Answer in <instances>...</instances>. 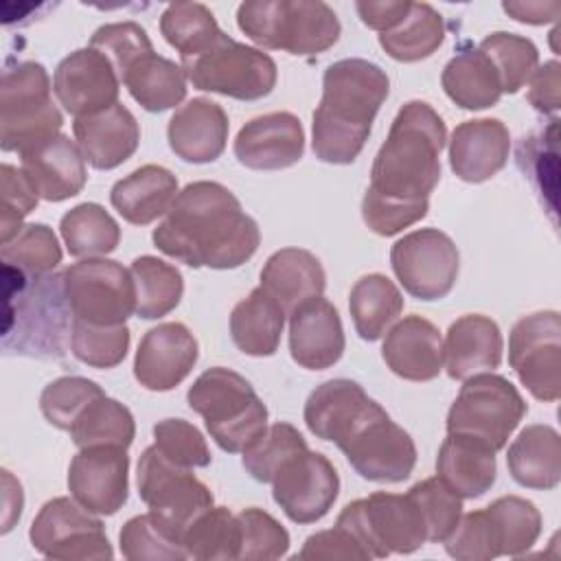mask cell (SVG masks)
Wrapping results in <instances>:
<instances>
[{
	"label": "cell",
	"instance_id": "obj_34",
	"mask_svg": "<svg viewBox=\"0 0 561 561\" xmlns=\"http://www.w3.org/2000/svg\"><path fill=\"white\" fill-rule=\"evenodd\" d=\"M373 399L353 379H329L320 383L305 403V425L320 438L335 443Z\"/></svg>",
	"mask_w": 561,
	"mask_h": 561
},
{
	"label": "cell",
	"instance_id": "obj_14",
	"mask_svg": "<svg viewBox=\"0 0 561 561\" xmlns=\"http://www.w3.org/2000/svg\"><path fill=\"white\" fill-rule=\"evenodd\" d=\"M28 539L48 559H112L114 550L103 522L75 497H53L35 515Z\"/></svg>",
	"mask_w": 561,
	"mask_h": 561
},
{
	"label": "cell",
	"instance_id": "obj_15",
	"mask_svg": "<svg viewBox=\"0 0 561 561\" xmlns=\"http://www.w3.org/2000/svg\"><path fill=\"white\" fill-rule=\"evenodd\" d=\"M390 265L410 296L440 300L456 285L460 254L449 234L438 228H421L392 245Z\"/></svg>",
	"mask_w": 561,
	"mask_h": 561
},
{
	"label": "cell",
	"instance_id": "obj_51",
	"mask_svg": "<svg viewBox=\"0 0 561 561\" xmlns=\"http://www.w3.org/2000/svg\"><path fill=\"white\" fill-rule=\"evenodd\" d=\"M103 394V388L92 379L77 375L59 377L42 390L39 410L50 425L70 432L81 412Z\"/></svg>",
	"mask_w": 561,
	"mask_h": 561
},
{
	"label": "cell",
	"instance_id": "obj_3",
	"mask_svg": "<svg viewBox=\"0 0 561 561\" xmlns=\"http://www.w3.org/2000/svg\"><path fill=\"white\" fill-rule=\"evenodd\" d=\"M388 92V75L377 64L359 57L333 61L324 70L322 99L311 123L316 158L351 164L362 153Z\"/></svg>",
	"mask_w": 561,
	"mask_h": 561
},
{
	"label": "cell",
	"instance_id": "obj_28",
	"mask_svg": "<svg viewBox=\"0 0 561 561\" xmlns=\"http://www.w3.org/2000/svg\"><path fill=\"white\" fill-rule=\"evenodd\" d=\"M504 351L502 331L482 313L460 316L449 324L443 342V366L451 379L465 381L500 366Z\"/></svg>",
	"mask_w": 561,
	"mask_h": 561
},
{
	"label": "cell",
	"instance_id": "obj_49",
	"mask_svg": "<svg viewBox=\"0 0 561 561\" xmlns=\"http://www.w3.org/2000/svg\"><path fill=\"white\" fill-rule=\"evenodd\" d=\"M72 355L92 368H114L129 351L127 324H90L72 320Z\"/></svg>",
	"mask_w": 561,
	"mask_h": 561
},
{
	"label": "cell",
	"instance_id": "obj_41",
	"mask_svg": "<svg viewBox=\"0 0 561 561\" xmlns=\"http://www.w3.org/2000/svg\"><path fill=\"white\" fill-rule=\"evenodd\" d=\"M134 436L136 423L129 408L107 394L92 401L70 427V438L79 449L96 445L127 449L134 443Z\"/></svg>",
	"mask_w": 561,
	"mask_h": 561
},
{
	"label": "cell",
	"instance_id": "obj_19",
	"mask_svg": "<svg viewBox=\"0 0 561 561\" xmlns=\"http://www.w3.org/2000/svg\"><path fill=\"white\" fill-rule=\"evenodd\" d=\"M121 79L112 61L92 46L72 50L53 75V92L59 105L75 118L118 103Z\"/></svg>",
	"mask_w": 561,
	"mask_h": 561
},
{
	"label": "cell",
	"instance_id": "obj_8",
	"mask_svg": "<svg viewBox=\"0 0 561 561\" xmlns=\"http://www.w3.org/2000/svg\"><path fill=\"white\" fill-rule=\"evenodd\" d=\"M193 88L239 101L267 96L278 79L276 61L261 48L221 35L202 53L180 59Z\"/></svg>",
	"mask_w": 561,
	"mask_h": 561
},
{
	"label": "cell",
	"instance_id": "obj_36",
	"mask_svg": "<svg viewBox=\"0 0 561 561\" xmlns=\"http://www.w3.org/2000/svg\"><path fill=\"white\" fill-rule=\"evenodd\" d=\"M186 81L184 68L158 53L142 55L121 77L131 99L147 112H164L180 105L186 96Z\"/></svg>",
	"mask_w": 561,
	"mask_h": 561
},
{
	"label": "cell",
	"instance_id": "obj_31",
	"mask_svg": "<svg viewBox=\"0 0 561 561\" xmlns=\"http://www.w3.org/2000/svg\"><path fill=\"white\" fill-rule=\"evenodd\" d=\"M178 193V178L169 169L145 164L112 186L110 202L127 224L147 226L169 213Z\"/></svg>",
	"mask_w": 561,
	"mask_h": 561
},
{
	"label": "cell",
	"instance_id": "obj_9",
	"mask_svg": "<svg viewBox=\"0 0 561 561\" xmlns=\"http://www.w3.org/2000/svg\"><path fill=\"white\" fill-rule=\"evenodd\" d=\"M348 465L370 482H403L416 465L412 436L373 399L335 440Z\"/></svg>",
	"mask_w": 561,
	"mask_h": 561
},
{
	"label": "cell",
	"instance_id": "obj_2",
	"mask_svg": "<svg viewBox=\"0 0 561 561\" xmlns=\"http://www.w3.org/2000/svg\"><path fill=\"white\" fill-rule=\"evenodd\" d=\"M151 239L162 254L188 267L232 270L254 256L261 230L228 186L199 180L178 193Z\"/></svg>",
	"mask_w": 561,
	"mask_h": 561
},
{
	"label": "cell",
	"instance_id": "obj_25",
	"mask_svg": "<svg viewBox=\"0 0 561 561\" xmlns=\"http://www.w3.org/2000/svg\"><path fill=\"white\" fill-rule=\"evenodd\" d=\"M20 162L35 193L46 202H64L79 195L88 180L85 158L66 134L22 151Z\"/></svg>",
	"mask_w": 561,
	"mask_h": 561
},
{
	"label": "cell",
	"instance_id": "obj_44",
	"mask_svg": "<svg viewBox=\"0 0 561 561\" xmlns=\"http://www.w3.org/2000/svg\"><path fill=\"white\" fill-rule=\"evenodd\" d=\"M495 526L500 550L506 557H519L535 546L541 535L539 508L519 495H502L486 506Z\"/></svg>",
	"mask_w": 561,
	"mask_h": 561
},
{
	"label": "cell",
	"instance_id": "obj_35",
	"mask_svg": "<svg viewBox=\"0 0 561 561\" xmlns=\"http://www.w3.org/2000/svg\"><path fill=\"white\" fill-rule=\"evenodd\" d=\"M283 307L261 287L239 300L230 313V337L234 346L250 357H270L278 351L283 327Z\"/></svg>",
	"mask_w": 561,
	"mask_h": 561
},
{
	"label": "cell",
	"instance_id": "obj_50",
	"mask_svg": "<svg viewBox=\"0 0 561 561\" xmlns=\"http://www.w3.org/2000/svg\"><path fill=\"white\" fill-rule=\"evenodd\" d=\"M61 245L46 224H26L20 232L2 243L0 259L7 265L20 267L28 274H48L61 263Z\"/></svg>",
	"mask_w": 561,
	"mask_h": 561
},
{
	"label": "cell",
	"instance_id": "obj_40",
	"mask_svg": "<svg viewBox=\"0 0 561 561\" xmlns=\"http://www.w3.org/2000/svg\"><path fill=\"white\" fill-rule=\"evenodd\" d=\"M59 232L66 250L77 259L105 256L114 252L121 241L116 219L94 202H83L70 208L59 221Z\"/></svg>",
	"mask_w": 561,
	"mask_h": 561
},
{
	"label": "cell",
	"instance_id": "obj_10",
	"mask_svg": "<svg viewBox=\"0 0 561 561\" xmlns=\"http://www.w3.org/2000/svg\"><path fill=\"white\" fill-rule=\"evenodd\" d=\"M335 526L348 530L368 550L370 559L410 554L427 541L421 513L408 493L375 491L355 500L342 508Z\"/></svg>",
	"mask_w": 561,
	"mask_h": 561
},
{
	"label": "cell",
	"instance_id": "obj_27",
	"mask_svg": "<svg viewBox=\"0 0 561 561\" xmlns=\"http://www.w3.org/2000/svg\"><path fill=\"white\" fill-rule=\"evenodd\" d=\"M381 357L401 379L432 381L443 370L440 331L421 316H405L386 331Z\"/></svg>",
	"mask_w": 561,
	"mask_h": 561
},
{
	"label": "cell",
	"instance_id": "obj_45",
	"mask_svg": "<svg viewBox=\"0 0 561 561\" xmlns=\"http://www.w3.org/2000/svg\"><path fill=\"white\" fill-rule=\"evenodd\" d=\"M307 440L302 438V434L291 425V423H272L267 425L241 454V462L245 467V471L259 480V482H272L276 478V473L280 471V467L307 451Z\"/></svg>",
	"mask_w": 561,
	"mask_h": 561
},
{
	"label": "cell",
	"instance_id": "obj_18",
	"mask_svg": "<svg viewBox=\"0 0 561 561\" xmlns=\"http://www.w3.org/2000/svg\"><path fill=\"white\" fill-rule=\"evenodd\" d=\"M70 495L94 515H114L127 502L129 456L123 447H83L68 467Z\"/></svg>",
	"mask_w": 561,
	"mask_h": 561
},
{
	"label": "cell",
	"instance_id": "obj_59",
	"mask_svg": "<svg viewBox=\"0 0 561 561\" xmlns=\"http://www.w3.org/2000/svg\"><path fill=\"white\" fill-rule=\"evenodd\" d=\"M412 2L410 0H359L355 2V11L359 20L379 33L390 31L397 26L403 15L410 11Z\"/></svg>",
	"mask_w": 561,
	"mask_h": 561
},
{
	"label": "cell",
	"instance_id": "obj_60",
	"mask_svg": "<svg viewBox=\"0 0 561 561\" xmlns=\"http://www.w3.org/2000/svg\"><path fill=\"white\" fill-rule=\"evenodd\" d=\"M502 9L517 22H524V24H550L559 18V11H561V4L557 0H548V2H541V0H511V2H504Z\"/></svg>",
	"mask_w": 561,
	"mask_h": 561
},
{
	"label": "cell",
	"instance_id": "obj_20",
	"mask_svg": "<svg viewBox=\"0 0 561 561\" xmlns=\"http://www.w3.org/2000/svg\"><path fill=\"white\" fill-rule=\"evenodd\" d=\"M199 357L195 335L182 322H162L149 329L134 357L136 381L153 392H167L180 386Z\"/></svg>",
	"mask_w": 561,
	"mask_h": 561
},
{
	"label": "cell",
	"instance_id": "obj_38",
	"mask_svg": "<svg viewBox=\"0 0 561 561\" xmlns=\"http://www.w3.org/2000/svg\"><path fill=\"white\" fill-rule=\"evenodd\" d=\"M445 39L440 13L427 2H412L403 20L386 33H379V46L394 61L412 64L432 57Z\"/></svg>",
	"mask_w": 561,
	"mask_h": 561
},
{
	"label": "cell",
	"instance_id": "obj_57",
	"mask_svg": "<svg viewBox=\"0 0 561 561\" xmlns=\"http://www.w3.org/2000/svg\"><path fill=\"white\" fill-rule=\"evenodd\" d=\"M296 559L307 561H346V559H370L368 550L344 528L335 526L331 530H320L316 535H309L302 543V550L296 554Z\"/></svg>",
	"mask_w": 561,
	"mask_h": 561
},
{
	"label": "cell",
	"instance_id": "obj_23",
	"mask_svg": "<svg viewBox=\"0 0 561 561\" xmlns=\"http://www.w3.org/2000/svg\"><path fill=\"white\" fill-rule=\"evenodd\" d=\"M72 131L85 162L99 171L116 169L129 160L140 142L138 121L123 103L75 118Z\"/></svg>",
	"mask_w": 561,
	"mask_h": 561
},
{
	"label": "cell",
	"instance_id": "obj_33",
	"mask_svg": "<svg viewBox=\"0 0 561 561\" xmlns=\"http://www.w3.org/2000/svg\"><path fill=\"white\" fill-rule=\"evenodd\" d=\"M440 85L462 110L493 107L502 96L497 68L478 46L460 48L443 68Z\"/></svg>",
	"mask_w": 561,
	"mask_h": 561
},
{
	"label": "cell",
	"instance_id": "obj_13",
	"mask_svg": "<svg viewBox=\"0 0 561 561\" xmlns=\"http://www.w3.org/2000/svg\"><path fill=\"white\" fill-rule=\"evenodd\" d=\"M61 274L75 320L90 324H125V320L136 313L134 278L118 261L90 256L68 265Z\"/></svg>",
	"mask_w": 561,
	"mask_h": 561
},
{
	"label": "cell",
	"instance_id": "obj_47",
	"mask_svg": "<svg viewBox=\"0 0 561 561\" xmlns=\"http://www.w3.org/2000/svg\"><path fill=\"white\" fill-rule=\"evenodd\" d=\"M121 554L129 561H182L188 559L182 541L151 513L127 519L118 533Z\"/></svg>",
	"mask_w": 561,
	"mask_h": 561
},
{
	"label": "cell",
	"instance_id": "obj_53",
	"mask_svg": "<svg viewBox=\"0 0 561 561\" xmlns=\"http://www.w3.org/2000/svg\"><path fill=\"white\" fill-rule=\"evenodd\" d=\"M443 543L445 552L458 561H491L502 554L500 539L486 508L460 515L456 528Z\"/></svg>",
	"mask_w": 561,
	"mask_h": 561
},
{
	"label": "cell",
	"instance_id": "obj_55",
	"mask_svg": "<svg viewBox=\"0 0 561 561\" xmlns=\"http://www.w3.org/2000/svg\"><path fill=\"white\" fill-rule=\"evenodd\" d=\"M153 445L171 462L195 469L210 465V449L202 432L184 419H164L153 425Z\"/></svg>",
	"mask_w": 561,
	"mask_h": 561
},
{
	"label": "cell",
	"instance_id": "obj_16",
	"mask_svg": "<svg viewBox=\"0 0 561 561\" xmlns=\"http://www.w3.org/2000/svg\"><path fill=\"white\" fill-rule=\"evenodd\" d=\"M508 364L535 399H559L561 318L557 311H537L513 324L508 333Z\"/></svg>",
	"mask_w": 561,
	"mask_h": 561
},
{
	"label": "cell",
	"instance_id": "obj_24",
	"mask_svg": "<svg viewBox=\"0 0 561 561\" xmlns=\"http://www.w3.org/2000/svg\"><path fill=\"white\" fill-rule=\"evenodd\" d=\"M511 151L508 127L500 118L456 125L449 138V167L462 182L480 184L504 169Z\"/></svg>",
	"mask_w": 561,
	"mask_h": 561
},
{
	"label": "cell",
	"instance_id": "obj_43",
	"mask_svg": "<svg viewBox=\"0 0 561 561\" xmlns=\"http://www.w3.org/2000/svg\"><path fill=\"white\" fill-rule=\"evenodd\" d=\"M160 33L180 53V59H188L206 50L221 35V28L206 4L173 2L160 15Z\"/></svg>",
	"mask_w": 561,
	"mask_h": 561
},
{
	"label": "cell",
	"instance_id": "obj_37",
	"mask_svg": "<svg viewBox=\"0 0 561 561\" xmlns=\"http://www.w3.org/2000/svg\"><path fill=\"white\" fill-rule=\"evenodd\" d=\"M348 311L353 327L362 340H379L403 311L399 287L383 274L362 276L348 294Z\"/></svg>",
	"mask_w": 561,
	"mask_h": 561
},
{
	"label": "cell",
	"instance_id": "obj_12",
	"mask_svg": "<svg viewBox=\"0 0 561 561\" xmlns=\"http://www.w3.org/2000/svg\"><path fill=\"white\" fill-rule=\"evenodd\" d=\"M136 482L149 513L180 541L191 522L213 506L210 489L195 478L193 469L171 462L156 445L142 451Z\"/></svg>",
	"mask_w": 561,
	"mask_h": 561
},
{
	"label": "cell",
	"instance_id": "obj_22",
	"mask_svg": "<svg viewBox=\"0 0 561 561\" xmlns=\"http://www.w3.org/2000/svg\"><path fill=\"white\" fill-rule=\"evenodd\" d=\"M344 327L333 302L322 296L305 300L289 313V353L307 370H324L344 353Z\"/></svg>",
	"mask_w": 561,
	"mask_h": 561
},
{
	"label": "cell",
	"instance_id": "obj_58",
	"mask_svg": "<svg viewBox=\"0 0 561 561\" xmlns=\"http://www.w3.org/2000/svg\"><path fill=\"white\" fill-rule=\"evenodd\" d=\"M561 66L557 59H550L546 61L543 66H539L533 77L528 79L530 81V88H528V103L543 112V114H554L559 112L561 107V96H559V85H561Z\"/></svg>",
	"mask_w": 561,
	"mask_h": 561
},
{
	"label": "cell",
	"instance_id": "obj_29",
	"mask_svg": "<svg viewBox=\"0 0 561 561\" xmlns=\"http://www.w3.org/2000/svg\"><path fill=\"white\" fill-rule=\"evenodd\" d=\"M436 476L462 500L480 497L497 476L495 449L469 434L447 432L438 447Z\"/></svg>",
	"mask_w": 561,
	"mask_h": 561
},
{
	"label": "cell",
	"instance_id": "obj_5",
	"mask_svg": "<svg viewBox=\"0 0 561 561\" xmlns=\"http://www.w3.org/2000/svg\"><path fill=\"white\" fill-rule=\"evenodd\" d=\"M237 24L256 46L298 57L329 50L342 33L322 0H248L237 9Z\"/></svg>",
	"mask_w": 561,
	"mask_h": 561
},
{
	"label": "cell",
	"instance_id": "obj_46",
	"mask_svg": "<svg viewBox=\"0 0 561 561\" xmlns=\"http://www.w3.org/2000/svg\"><path fill=\"white\" fill-rule=\"evenodd\" d=\"M480 50L489 55L493 66L497 68L500 81H502V94H515L519 88L526 85V81L533 77L539 64V50L537 46L522 35L495 31L486 35L480 44Z\"/></svg>",
	"mask_w": 561,
	"mask_h": 561
},
{
	"label": "cell",
	"instance_id": "obj_56",
	"mask_svg": "<svg viewBox=\"0 0 561 561\" xmlns=\"http://www.w3.org/2000/svg\"><path fill=\"white\" fill-rule=\"evenodd\" d=\"M0 193H2V215H0V241L7 243L13 239L24 217L35 210L39 195L35 193L33 184L24 175L22 169H15L11 164L0 167Z\"/></svg>",
	"mask_w": 561,
	"mask_h": 561
},
{
	"label": "cell",
	"instance_id": "obj_6",
	"mask_svg": "<svg viewBox=\"0 0 561 561\" xmlns=\"http://www.w3.org/2000/svg\"><path fill=\"white\" fill-rule=\"evenodd\" d=\"M186 401L204 419L210 438L230 454H241L267 427V408L252 383L224 366L204 370Z\"/></svg>",
	"mask_w": 561,
	"mask_h": 561
},
{
	"label": "cell",
	"instance_id": "obj_4",
	"mask_svg": "<svg viewBox=\"0 0 561 561\" xmlns=\"http://www.w3.org/2000/svg\"><path fill=\"white\" fill-rule=\"evenodd\" d=\"M2 351L37 359H61L72 337V311L64 274H28L2 263Z\"/></svg>",
	"mask_w": 561,
	"mask_h": 561
},
{
	"label": "cell",
	"instance_id": "obj_30",
	"mask_svg": "<svg viewBox=\"0 0 561 561\" xmlns=\"http://www.w3.org/2000/svg\"><path fill=\"white\" fill-rule=\"evenodd\" d=\"M289 316L298 305L322 296L327 274L316 254L302 248L276 250L261 270V285Z\"/></svg>",
	"mask_w": 561,
	"mask_h": 561
},
{
	"label": "cell",
	"instance_id": "obj_61",
	"mask_svg": "<svg viewBox=\"0 0 561 561\" xmlns=\"http://www.w3.org/2000/svg\"><path fill=\"white\" fill-rule=\"evenodd\" d=\"M2 480H4V526H2V533H9L11 530V524L15 519H20V513H22V486L18 480H13V476L4 469L2 471Z\"/></svg>",
	"mask_w": 561,
	"mask_h": 561
},
{
	"label": "cell",
	"instance_id": "obj_26",
	"mask_svg": "<svg viewBox=\"0 0 561 561\" xmlns=\"http://www.w3.org/2000/svg\"><path fill=\"white\" fill-rule=\"evenodd\" d=\"M228 129L230 123L224 107L210 99L197 96L173 112L167 125V138L180 160L206 164L224 153Z\"/></svg>",
	"mask_w": 561,
	"mask_h": 561
},
{
	"label": "cell",
	"instance_id": "obj_11",
	"mask_svg": "<svg viewBox=\"0 0 561 561\" xmlns=\"http://www.w3.org/2000/svg\"><path fill=\"white\" fill-rule=\"evenodd\" d=\"M526 410L524 397L506 377L480 373L465 379L447 412V432L469 434L500 451Z\"/></svg>",
	"mask_w": 561,
	"mask_h": 561
},
{
	"label": "cell",
	"instance_id": "obj_54",
	"mask_svg": "<svg viewBox=\"0 0 561 561\" xmlns=\"http://www.w3.org/2000/svg\"><path fill=\"white\" fill-rule=\"evenodd\" d=\"M88 46L96 48L112 61V66L118 72V79L142 55L153 53V44H151L147 31L138 22H131V20L99 26L92 33Z\"/></svg>",
	"mask_w": 561,
	"mask_h": 561
},
{
	"label": "cell",
	"instance_id": "obj_48",
	"mask_svg": "<svg viewBox=\"0 0 561 561\" xmlns=\"http://www.w3.org/2000/svg\"><path fill=\"white\" fill-rule=\"evenodd\" d=\"M408 497L421 513L427 541L443 543L462 515V497L456 495L438 476L416 482Z\"/></svg>",
	"mask_w": 561,
	"mask_h": 561
},
{
	"label": "cell",
	"instance_id": "obj_52",
	"mask_svg": "<svg viewBox=\"0 0 561 561\" xmlns=\"http://www.w3.org/2000/svg\"><path fill=\"white\" fill-rule=\"evenodd\" d=\"M241 548L239 559L245 561H272L280 559L289 550V533L267 511L250 506L239 515Z\"/></svg>",
	"mask_w": 561,
	"mask_h": 561
},
{
	"label": "cell",
	"instance_id": "obj_39",
	"mask_svg": "<svg viewBox=\"0 0 561 561\" xmlns=\"http://www.w3.org/2000/svg\"><path fill=\"white\" fill-rule=\"evenodd\" d=\"M129 272L136 287L138 318L158 320L180 305L184 294V278L175 265L158 256L142 254L131 261Z\"/></svg>",
	"mask_w": 561,
	"mask_h": 561
},
{
	"label": "cell",
	"instance_id": "obj_32",
	"mask_svg": "<svg viewBox=\"0 0 561 561\" xmlns=\"http://www.w3.org/2000/svg\"><path fill=\"white\" fill-rule=\"evenodd\" d=\"M506 465L519 486L550 491L561 480V436L550 425H526L511 443Z\"/></svg>",
	"mask_w": 561,
	"mask_h": 561
},
{
	"label": "cell",
	"instance_id": "obj_7",
	"mask_svg": "<svg viewBox=\"0 0 561 561\" xmlns=\"http://www.w3.org/2000/svg\"><path fill=\"white\" fill-rule=\"evenodd\" d=\"M53 83L37 61H18L0 79V147L26 151L55 138L64 116L53 103Z\"/></svg>",
	"mask_w": 561,
	"mask_h": 561
},
{
	"label": "cell",
	"instance_id": "obj_42",
	"mask_svg": "<svg viewBox=\"0 0 561 561\" xmlns=\"http://www.w3.org/2000/svg\"><path fill=\"white\" fill-rule=\"evenodd\" d=\"M182 546L188 557L199 561L239 559L241 528L237 515L226 506L206 508L184 530Z\"/></svg>",
	"mask_w": 561,
	"mask_h": 561
},
{
	"label": "cell",
	"instance_id": "obj_17",
	"mask_svg": "<svg viewBox=\"0 0 561 561\" xmlns=\"http://www.w3.org/2000/svg\"><path fill=\"white\" fill-rule=\"evenodd\" d=\"M340 493V476L320 451H302L289 458L272 480V497L296 524L322 519Z\"/></svg>",
	"mask_w": 561,
	"mask_h": 561
},
{
	"label": "cell",
	"instance_id": "obj_21",
	"mask_svg": "<svg viewBox=\"0 0 561 561\" xmlns=\"http://www.w3.org/2000/svg\"><path fill=\"white\" fill-rule=\"evenodd\" d=\"M234 158L254 171L294 167L305 153V129L291 112H270L248 121L234 138Z\"/></svg>",
	"mask_w": 561,
	"mask_h": 561
},
{
	"label": "cell",
	"instance_id": "obj_1",
	"mask_svg": "<svg viewBox=\"0 0 561 561\" xmlns=\"http://www.w3.org/2000/svg\"><path fill=\"white\" fill-rule=\"evenodd\" d=\"M445 142L447 127L430 103L408 101L397 112L362 202L364 224L375 234L392 237L427 215Z\"/></svg>",
	"mask_w": 561,
	"mask_h": 561
}]
</instances>
